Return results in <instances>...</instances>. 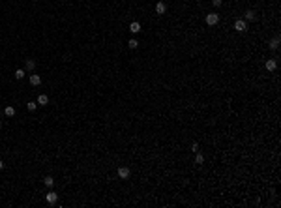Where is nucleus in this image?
Wrapping results in <instances>:
<instances>
[{
  "mask_svg": "<svg viewBox=\"0 0 281 208\" xmlns=\"http://www.w3.org/2000/svg\"><path fill=\"white\" fill-rule=\"evenodd\" d=\"M204 21H206L208 26H216V24L219 23V15H217V13H208Z\"/></svg>",
  "mask_w": 281,
  "mask_h": 208,
  "instance_id": "obj_1",
  "label": "nucleus"
},
{
  "mask_svg": "<svg viewBox=\"0 0 281 208\" xmlns=\"http://www.w3.org/2000/svg\"><path fill=\"white\" fill-rule=\"evenodd\" d=\"M234 30H236V32H246V30H247V21H244V19H236V21H234Z\"/></svg>",
  "mask_w": 281,
  "mask_h": 208,
  "instance_id": "obj_2",
  "label": "nucleus"
},
{
  "mask_svg": "<svg viewBox=\"0 0 281 208\" xmlns=\"http://www.w3.org/2000/svg\"><path fill=\"white\" fill-rule=\"evenodd\" d=\"M45 201H47V204H49V206L56 204V201H58V193H56V191H49V193L45 195Z\"/></svg>",
  "mask_w": 281,
  "mask_h": 208,
  "instance_id": "obj_3",
  "label": "nucleus"
},
{
  "mask_svg": "<svg viewBox=\"0 0 281 208\" xmlns=\"http://www.w3.org/2000/svg\"><path fill=\"white\" fill-rule=\"evenodd\" d=\"M129 174H131L129 167H118V176H120V178H127Z\"/></svg>",
  "mask_w": 281,
  "mask_h": 208,
  "instance_id": "obj_4",
  "label": "nucleus"
},
{
  "mask_svg": "<svg viewBox=\"0 0 281 208\" xmlns=\"http://www.w3.org/2000/svg\"><path fill=\"white\" fill-rule=\"evenodd\" d=\"M165 11H167V4H165V2H157V4H156V13H157V15H163Z\"/></svg>",
  "mask_w": 281,
  "mask_h": 208,
  "instance_id": "obj_5",
  "label": "nucleus"
},
{
  "mask_svg": "<svg viewBox=\"0 0 281 208\" xmlns=\"http://www.w3.org/2000/svg\"><path fill=\"white\" fill-rule=\"evenodd\" d=\"M257 19V13L253 11V9H247L246 13H244V21H255Z\"/></svg>",
  "mask_w": 281,
  "mask_h": 208,
  "instance_id": "obj_6",
  "label": "nucleus"
},
{
  "mask_svg": "<svg viewBox=\"0 0 281 208\" xmlns=\"http://www.w3.org/2000/svg\"><path fill=\"white\" fill-rule=\"evenodd\" d=\"M129 32H133V34H139V32H141V23L133 21V23L129 24Z\"/></svg>",
  "mask_w": 281,
  "mask_h": 208,
  "instance_id": "obj_7",
  "label": "nucleus"
},
{
  "mask_svg": "<svg viewBox=\"0 0 281 208\" xmlns=\"http://www.w3.org/2000/svg\"><path fill=\"white\" fill-rule=\"evenodd\" d=\"M36 68V62L32 58H28V60H24V69H26V71H32V69Z\"/></svg>",
  "mask_w": 281,
  "mask_h": 208,
  "instance_id": "obj_8",
  "label": "nucleus"
},
{
  "mask_svg": "<svg viewBox=\"0 0 281 208\" xmlns=\"http://www.w3.org/2000/svg\"><path fill=\"white\" fill-rule=\"evenodd\" d=\"M264 68H266L268 71H274V69L277 68V62H275V60H266V64H264Z\"/></svg>",
  "mask_w": 281,
  "mask_h": 208,
  "instance_id": "obj_9",
  "label": "nucleus"
},
{
  "mask_svg": "<svg viewBox=\"0 0 281 208\" xmlns=\"http://www.w3.org/2000/svg\"><path fill=\"white\" fill-rule=\"evenodd\" d=\"M30 84H32V86H39V84H41V77H39V75H30Z\"/></svg>",
  "mask_w": 281,
  "mask_h": 208,
  "instance_id": "obj_10",
  "label": "nucleus"
},
{
  "mask_svg": "<svg viewBox=\"0 0 281 208\" xmlns=\"http://www.w3.org/2000/svg\"><path fill=\"white\" fill-rule=\"evenodd\" d=\"M47 103H49V98L45 94H39L38 96V105H47Z\"/></svg>",
  "mask_w": 281,
  "mask_h": 208,
  "instance_id": "obj_11",
  "label": "nucleus"
},
{
  "mask_svg": "<svg viewBox=\"0 0 281 208\" xmlns=\"http://www.w3.org/2000/svg\"><path fill=\"white\" fill-rule=\"evenodd\" d=\"M43 184L47 186V187H53V186H54V178H53V176H45V178H43Z\"/></svg>",
  "mask_w": 281,
  "mask_h": 208,
  "instance_id": "obj_12",
  "label": "nucleus"
},
{
  "mask_svg": "<svg viewBox=\"0 0 281 208\" xmlns=\"http://www.w3.org/2000/svg\"><path fill=\"white\" fill-rule=\"evenodd\" d=\"M277 47H279V36H275L272 41H270V49H274V51H277Z\"/></svg>",
  "mask_w": 281,
  "mask_h": 208,
  "instance_id": "obj_13",
  "label": "nucleus"
},
{
  "mask_svg": "<svg viewBox=\"0 0 281 208\" xmlns=\"http://www.w3.org/2000/svg\"><path fill=\"white\" fill-rule=\"evenodd\" d=\"M195 163L197 165H202L204 163V156L201 154V152H195Z\"/></svg>",
  "mask_w": 281,
  "mask_h": 208,
  "instance_id": "obj_14",
  "label": "nucleus"
},
{
  "mask_svg": "<svg viewBox=\"0 0 281 208\" xmlns=\"http://www.w3.org/2000/svg\"><path fill=\"white\" fill-rule=\"evenodd\" d=\"M24 75H26V73H24V69H17V71H15V79L21 81V79H24Z\"/></svg>",
  "mask_w": 281,
  "mask_h": 208,
  "instance_id": "obj_15",
  "label": "nucleus"
},
{
  "mask_svg": "<svg viewBox=\"0 0 281 208\" xmlns=\"http://www.w3.org/2000/svg\"><path fill=\"white\" fill-rule=\"evenodd\" d=\"M36 107H38V101H28V103H26V109L28 111H36Z\"/></svg>",
  "mask_w": 281,
  "mask_h": 208,
  "instance_id": "obj_16",
  "label": "nucleus"
},
{
  "mask_svg": "<svg viewBox=\"0 0 281 208\" xmlns=\"http://www.w3.org/2000/svg\"><path fill=\"white\" fill-rule=\"evenodd\" d=\"M4 114H6V116H13V114H15V109H13V107H6Z\"/></svg>",
  "mask_w": 281,
  "mask_h": 208,
  "instance_id": "obj_17",
  "label": "nucleus"
},
{
  "mask_svg": "<svg viewBox=\"0 0 281 208\" xmlns=\"http://www.w3.org/2000/svg\"><path fill=\"white\" fill-rule=\"evenodd\" d=\"M127 45H129V49H137V47H139V41H137V39H129V43H127Z\"/></svg>",
  "mask_w": 281,
  "mask_h": 208,
  "instance_id": "obj_18",
  "label": "nucleus"
},
{
  "mask_svg": "<svg viewBox=\"0 0 281 208\" xmlns=\"http://www.w3.org/2000/svg\"><path fill=\"white\" fill-rule=\"evenodd\" d=\"M191 150H193V154L199 152V143H193V144H191Z\"/></svg>",
  "mask_w": 281,
  "mask_h": 208,
  "instance_id": "obj_19",
  "label": "nucleus"
},
{
  "mask_svg": "<svg viewBox=\"0 0 281 208\" xmlns=\"http://www.w3.org/2000/svg\"><path fill=\"white\" fill-rule=\"evenodd\" d=\"M212 4H214L216 8H219V6H221V0H212Z\"/></svg>",
  "mask_w": 281,
  "mask_h": 208,
  "instance_id": "obj_20",
  "label": "nucleus"
},
{
  "mask_svg": "<svg viewBox=\"0 0 281 208\" xmlns=\"http://www.w3.org/2000/svg\"><path fill=\"white\" fill-rule=\"evenodd\" d=\"M2 169H4V161L0 159V171H2Z\"/></svg>",
  "mask_w": 281,
  "mask_h": 208,
  "instance_id": "obj_21",
  "label": "nucleus"
},
{
  "mask_svg": "<svg viewBox=\"0 0 281 208\" xmlns=\"http://www.w3.org/2000/svg\"><path fill=\"white\" fill-rule=\"evenodd\" d=\"M0 129H2V122H0Z\"/></svg>",
  "mask_w": 281,
  "mask_h": 208,
  "instance_id": "obj_22",
  "label": "nucleus"
}]
</instances>
